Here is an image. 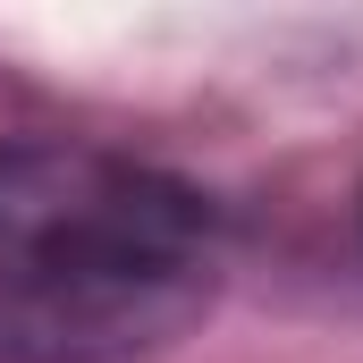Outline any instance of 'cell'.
Segmentation results:
<instances>
[{"label":"cell","mask_w":363,"mask_h":363,"mask_svg":"<svg viewBox=\"0 0 363 363\" xmlns=\"http://www.w3.org/2000/svg\"><path fill=\"white\" fill-rule=\"evenodd\" d=\"M220 296V220L101 144H0V363H127Z\"/></svg>","instance_id":"cell-1"}]
</instances>
